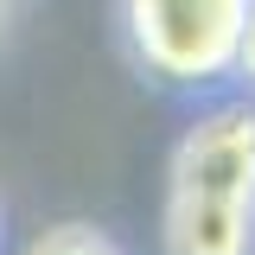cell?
I'll list each match as a JSON object with an SVG mask.
<instances>
[{
    "label": "cell",
    "mask_w": 255,
    "mask_h": 255,
    "mask_svg": "<svg viewBox=\"0 0 255 255\" xmlns=\"http://www.w3.org/2000/svg\"><path fill=\"white\" fill-rule=\"evenodd\" d=\"M166 255H255V96H204L166 166Z\"/></svg>",
    "instance_id": "1"
},
{
    "label": "cell",
    "mask_w": 255,
    "mask_h": 255,
    "mask_svg": "<svg viewBox=\"0 0 255 255\" xmlns=\"http://www.w3.org/2000/svg\"><path fill=\"white\" fill-rule=\"evenodd\" d=\"M255 0H115L122 45L153 83L217 96L236 70V38Z\"/></svg>",
    "instance_id": "2"
},
{
    "label": "cell",
    "mask_w": 255,
    "mask_h": 255,
    "mask_svg": "<svg viewBox=\"0 0 255 255\" xmlns=\"http://www.w3.org/2000/svg\"><path fill=\"white\" fill-rule=\"evenodd\" d=\"M26 255H122V249H115L102 230H90V223H58V230H45Z\"/></svg>",
    "instance_id": "3"
},
{
    "label": "cell",
    "mask_w": 255,
    "mask_h": 255,
    "mask_svg": "<svg viewBox=\"0 0 255 255\" xmlns=\"http://www.w3.org/2000/svg\"><path fill=\"white\" fill-rule=\"evenodd\" d=\"M230 77L243 83V96H255V13H249V26H243V38H236V70Z\"/></svg>",
    "instance_id": "4"
}]
</instances>
